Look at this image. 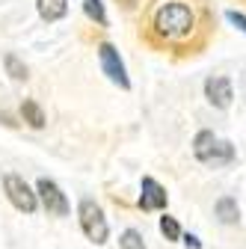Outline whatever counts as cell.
Segmentation results:
<instances>
[{
    "label": "cell",
    "instance_id": "cell-17",
    "mask_svg": "<svg viewBox=\"0 0 246 249\" xmlns=\"http://www.w3.org/2000/svg\"><path fill=\"white\" fill-rule=\"evenodd\" d=\"M181 237H184V243H187L190 249H202V240H199L196 234H181Z\"/></svg>",
    "mask_w": 246,
    "mask_h": 249
},
{
    "label": "cell",
    "instance_id": "cell-8",
    "mask_svg": "<svg viewBox=\"0 0 246 249\" xmlns=\"http://www.w3.org/2000/svg\"><path fill=\"white\" fill-rule=\"evenodd\" d=\"M205 98H208L213 107H217V110H226V107L231 104V98H234L231 80H228V77H223V74L208 77V80H205Z\"/></svg>",
    "mask_w": 246,
    "mask_h": 249
},
{
    "label": "cell",
    "instance_id": "cell-6",
    "mask_svg": "<svg viewBox=\"0 0 246 249\" xmlns=\"http://www.w3.org/2000/svg\"><path fill=\"white\" fill-rule=\"evenodd\" d=\"M98 59H101V69H104V74L116 83V86H122V89H131V77H128V71H125V62H122V56H119V51L110 45V42H101L98 45Z\"/></svg>",
    "mask_w": 246,
    "mask_h": 249
},
{
    "label": "cell",
    "instance_id": "cell-4",
    "mask_svg": "<svg viewBox=\"0 0 246 249\" xmlns=\"http://www.w3.org/2000/svg\"><path fill=\"white\" fill-rule=\"evenodd\" d=\"M3 190H6V199L12 202V208H18L24 213H33L39 208V196L33 193V187H30L18 172H6L3 175Z\"/></svg>",
    "mask_w": 246,
    "mask_h": 249
},
{
    "label": "cell",
    "instance_id": "cell-1",
    "mask_svg": "<svg viewBox=\"0 0 246 249\" xmlns=\"http://www.w3.org/2000/svg\"><path fill=\"white\" fill-rule=\"evenodd\" d=\"M155 30L163 39H181L193 30V9L187 3H178V0H169L155 12Z\"/></svg>",
    "mask_w": 246,
    "mask_h": 249
},
{
    "label": "cell",
    "instance_id": "cell-11",
    "mask_svg": "<svg viewBox=\"0 0 246 249\" xmlns=\"http://www.w3.org/2000/svg\"><path fill=\"white\" fill-rule=\"evenodd\" d=\"M21 119L30 124V128H45V110H42V104L39 101H33V98H24V104H21Z\"/></svg>",
    "mask_w": 246,
    "mask_h": 249
},
{
    "label": "cell",
    "instance_id": "cell-5",
    "mask_svg": "<svg viewBox=\"0 0 246 249\" xmlns=\"http://www.w3.org/2000/svg\"><path fill=\"white\" fill-rule=\"evenodd\" d=\"M36 196H39L42 208H45L51 216H69L71 205H69V199H66V193H63V187H59L53 178H39Z\"/></svg>",
    "mask_w": 246,
    "mask_h": 249
},
{
    "label": "cell",
    "instance_id": "cell-16",
    "mask_svg": "<svg viewBox=\"0 0 246 249\" xmlns=\"http://www.w3.org/2000/svg\"><path fill=\"white\" fill-rule=\"evenodd\" d=\"M226 18H228V21H231L237 30H243V33H246V15H243V12H234V9H228V12H226Z\"/></svg>",
    "mask_w": 246,
    "mask_h": 249
},
{
    "label": "cell",
    "instance_id": "cell-13",
    "mask_svg": "<svg viewBox=\"0 0 246 249\" xmlns=\"http://www.w3.org/2000/svg\"><path fill=\"white\" fill-rule=\"evenodd\" d=\"M83 12L95 21L98 27H107V12H104V3H101V0H83Z\"/></svg>",
    "mask_w": 246,
    "mask_h": 249
},
{
    "label": "cell",
    "instance_id": "cell-9",
    "mask_svg": "<svg viewBox=\"0 0 246 249\" xmlns=\"http://www.w3.org/2000/svg\"><path fill=\"white\" fill-rule=\"evenodd\" d=\"M213 213H217V220L223 226H234L240 220V208H237V199L234 196H223L217 199V205H213Z\"/></svg>",
    "mask_w": 246,
    "mask_h": 249
},
{
    "label": "cell",
    "instance_id": "cell-14",
    "mask_svg": "<svg viewBox=\"0 0 246 249\" xmlns=\"http://www.w3.org/2000/svg\"><path fill=\"white\" fill-rule=\"evenodd\" d=\"M119 249H145L142 234L137 229H125V231H122V237H119Z\"/></svg>",
    "mask_w": 246,
    "mask_h": 249
},
{
    "label": "cell",
    "instance_id": "cell-3",
    "mask_svg": "<svg viewBox=\"0 0 246 249\" xmlns=\"http://www.w3.org/2000/svg\"><path fill=\"white\" fill-rule=\"evenodd\" d=\"M77 216H80V229L83 234L95 243V246H104L107 237H110V226H107V216L101 211V205L95 199H80L77 205Z\"/></svg>",
    "mask_w": 246,
    "mask_h": 249
},
{
    "label": "cell",
    "instance_id": "cell-15",
    "mask_svg": "<svg viewBox=\"0 0 246 249\" xmlns=\"http://www.w3.org/2000/svg\"><path fill=\"white\" fill-rule=\"evenodd\" d=\"M160 234H163L166 240H181V226H178L175 216H169V213L160 216Z\"/></svg>",
    "mask_w": 246,
    "mask_h": 249
},
{
    "label": "cell",
    "instance_id": "cell-10",
    "mask_svg": "<svg viewBox=\"0 0 246 249\" xmlns=\"http://www.w3.org/2000/svg\"><path fill=\"white\" fill-rule=\"evenodd\" d=\"M36 9H39L42 21L53 24V21H59V18H66V12H69V0H36Z\"/></svg>",
    "mask_w": 246,
    "mask_h": 249
},
{
    "label": "cell",
    "instance_id": "cell-12",
    "mask_svg": "<svg viewBox=\"0 0 246 249\" xmlns=\"http://www.w3.org/2000/svg\"><path fill=\"white\" fill-rule=\"evenodd\" d=\"M3 66H6V74L12 80H27V66L18 59V53H6L3 56Z\"/></svg>",
    "mask_w": 246,
    "mask_h": 249
},
{
    "label": "cell",
    "instance_id": "cell-7",
    "mask_svg": "<svg viewBox=\"0 0 246 249\" xmlns=\"http://www.w3.org/2000/svg\"><path fill=\"white\" fill-rule=\"evenodd\" d=\"M166 202H169L166 187H160L151 175H145V178L140 181V208H142V211H163Z\"/></svg>",
    "mask_w": 246,
    "mask_h": 249
},
{
    "label": "cell",
    "instance_id": "cell-18",
    "mask_svg": "<svg viewBox=\"0 0 246 249\" xmlns=\"http://www.w3.org/2000/svg\"><path fill=\"white\" fill-rule=\"evenodd\" d=\"M119 3L125 6V9H134V3H137V0H119Z\"/></svg>",
    "mask_w": 246,
    "mask_h": 249
},
{
    "label": "cell",
    "instance_id": "cell-2",
    "mask_svg": "<svg viewBox=\"0 0 246 249\" xmlns=\"http://www.w3.org/2000/svg\"><path fill=\"white\" fill-rule=\"evenodd\" d=\"M193 154H196V160H202L208 166H223V163L234 160V145L220 142L213 137V131H199L193 137Z\"/></svg>",
    "mask_w": 246,
    "mask_h": 249
}]
</instances>
